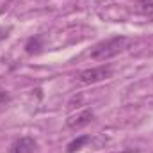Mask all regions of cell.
Segmentation results:
<instances>
[{"instance_id":"obj_5","label":"cell","mask_w":153,"mask_h":153,"mask_svg":"<svg viewBox=\"0 0 153 153\" xmlns=\"http://www.w3.org/2000/svg\"><path fill=\"white\" fill-rule=\"evenodd\" d=\"M41 48H43L41 36H34V38H30L29 41H27V45H25V52H27V53H30V55L39 53V52H41Z\"/></svg>"},{"instance_id":"obj_4","label":"cell","mask_w":153,"mask_h":153,"mask_svg":"<svg viewBox=\"0 0 153 153\" xmlns=\"http://www.w3.org/2000/svg\"><path fill=\"white\" fill-rule=\"evenodd\" d=\"M36 150V141L32 137H20L13 144V153H34Z\"/></svg>"},{"instance_id":"obj_3","label":"cell","mask_w":153,"mask_h":153,"mask_svg":"<svg viewBox=\"0 0 153 153\" xmlns=\"http://www.w3.org/2000/svg\"><path fill=\"white\" fill-rule=\"evenodd\" d=\"M93 117H94V114H93L91 109H84V111H80L78 114L70 116V117L66 119V125H68L70 128L76 130V128H82V126L89 125V123L93 121Z\"/></svg>"},{"instance_id":"obj_10","label":"cell","mask_w":153,"mask_h":153,"mask_svg":"<svg viewBox=\"0 0 153 153\" xmlns=\"http://www.w3.org/2000/svg\"><path fill=\"white\" fill-rule=\"evenodd\" d=\"M7 100H9V96H7L4 91H0V105H2L4 102H7Z\"/></svg>"},{"instance_id":"obj_1","label":"cell","mask_w":153,"mask_h":153,"mask_svg":"<svg viewBox=\"0 0 153 153\" xmlns=\"http://www.w3.org/2000/svg\"><path fill=\"white\" fill-rule=\"evenodd\" d=\"M130 46H132V39L125 38V36H116V38L105 39V41L94 45V48L91 50V59H94V61H107L111 57H116V55L123 53Z\"/></svg>"},{"instance_id":"obj_11","label":"cell","mask_w":153,"mask_h":153,"mask_svg":"<svg viewBox=\"0 0 153 153\" xmlns=\"http://www.w3.org/2000/svg\"><path fill=\"white\" fill-rule=\"evenodd\" d=\"M114 153H132V152H114Z\"/></svg>"},{"instance_id":"obj_2","label":"cell","mask_w":153,"mask_h":153,"mask_svg":"<svg viewBox=\"0 0 153 153\" xmlns=\"http://www.w3.org/2000/svg\"><path fill=\"white\" fill-rule=\"evenodd\" d=\"M112 76V66L109 64H102V66H96V68H89V70H84L82 73H78V84L82 85H91V84H96V82H102V80H107Z\"/></svg>"},{"instance_id":"obj_8","label":"cell","mask_w":153,"mask_h":153,"mask_svg":"<svg viewBox=\"0 0 153 153\" xmlns=\"http://www.w3.org/2000/svg\"><path fill=\"white\" fill-rule=\"evenodd\" d=\"M80 103H82V94H78L76 98H73V100L70 102L68 109H75V107H80Z\"/></svg>"},{"instance_id":"obj_6","label":"cell","mask_w":153,"mask_h":153,"mask_svg":"<svg viewBox=\"0 0 153 153\" xmlns=\"http://www.w3.org/2000/svg\"><path fill=\"white\" fill-rule=\"evenodd\" d=\"M91 141V137L89 135H80V137H76L75 141H71L70 144H68V148H66V152L68 153H75V152H78L84 144H87Z\"/></svg>"},{"instance_id":"obj_7","label":"cell","mask_w":153,"mask_h":153,"mask_svg":"<svg viewBox=\"0 0 153 153\" xmlns=\"http://www.w3.org/2000/svg\"><path fill=\"white\" fill-rule=\"evenodd\" d=\"M139 11L146 16H152L153 14V0H139Z\"/></svg>"},{"instance_id":"obj_9","label":"cell","mask_w":153,"mask_h":153,"mask_svg":"<svg viewBox=\"0 0 153 153\" xmlns=\"http://www.w3.org/2000/svg\"><path fill=\"white\" fill-rule=\"evenodd\" d=\"M7 32H9L7 29H4V27H0V41H2V39H5V38H7Z\"/></svg>"}]
</instances>
